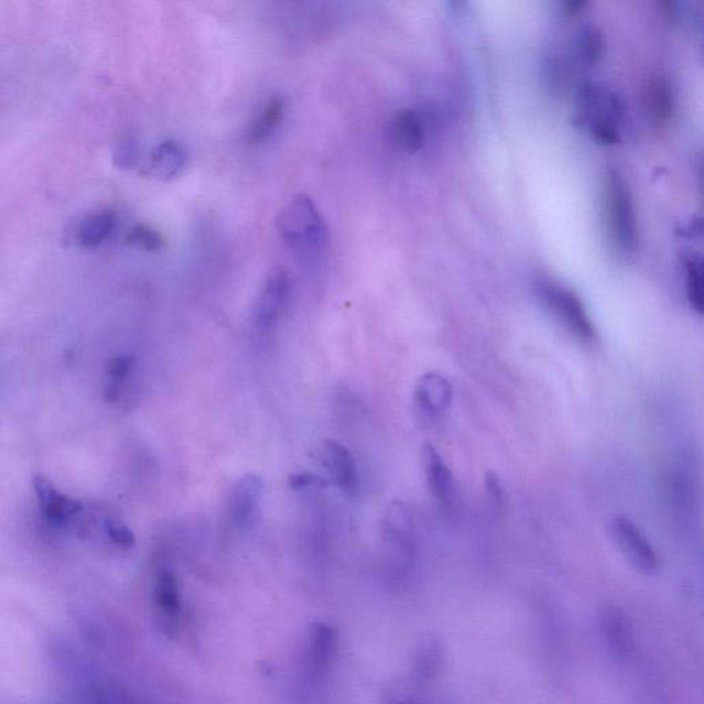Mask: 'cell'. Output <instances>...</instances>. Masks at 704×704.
<instances>
[{"label":"cell","mask_w":704,"mask_h":704,"mask_svg":"<svg viewBox=\"0 0 704 704\" xmlns=\"http://www.w3.org/2000/svg\"><path fill=\"white\" fill-rule=\"evenodd\" d=\"M277 229L282 241L303 263H317L328 248V230L323 216L306 194H299L282 208Z\"/></svg>","instance_id":"6da1fadb"},{"label":"cell","mask_w":704,"mask_h":704,"mask_svg":"<svg viewBox=\"0 0 704 704\" xmlns=\"http://www.w3.org/2000/svg\"><path fill=\"white\" fill-rule=\"evenodd\" d=\"M606 209L609 236L622 254H633L639 246V230L633 199L617 170H609L606 181Z\"/></svg>","instance_id":"7a4b0ae2"},{"label":"cell","mask_w":704,"mask_h":704,"mask_svg":"<svg viewBox=\"0 0 704 704\" xmlns=\"http://www.w3.org/2000/svg\"><path fill=\"white\" fill-rule=\"evenodd\" d=\"M337 631L334 626L314 622L310 626L303 642L301 672L307 689H317L328 678L337 656Z\"/></svg>","instance_id":"3957f363"},{"label":"cell","mask_w":704,"mask_h":704,"mask_svg":"<svg viewBox=\"0 0 704 704\" xmlns=\"http://www.w3.org/2000/svg\"><path fill=\"white\" fill-rule=\"evenodd\" d=\"M538 292L545 306L571 334L585 343L596 339L595 325L586 312L585 304L574 291L559 282L542 280L538 284Z\"/></svg>","instance_id":"277c9868"},{"label":"cell","mask_w":704,"mask_h":704,"mask_svg":"<svg viewBox=\"0 0 704 704\" xmlns=\"http://www.w3.org/2000/svg\"><path fill=\"white\" fill-rule=\"evenodd\" d=\"M609 535L631 567L642 575H653L659 570V559L652 543L633 520L615 517L609 520Z\"/></svg>","instance_id":"5b68a950"},{"label":"cell","mask_w":704,"mask_h":704,"mask_svg":"<svg viewBox=\"0 0 704 704\" xmlns=\"http://www.w3.org/2000/svg\"><path fill=\"white\" fill-rule=\"evenodd\" d=\"M620 112L622 109L614 94L595 86L585 87L582 91L581 113L598 142L606 145L618 142Z\"/></svg>","instance_id":"8992f818"},{"label":"cell","mask_w":704,"mask_h":704,"mask_svg":"<svg viewBox=\"0 0 704 704\" xmlns=\"http://www.w3.org/2000/svg\"><path fill=\"white\" fill-rule=\"evenodd\" d=\"M152 603L159 629L169 639H175L181 631L183 608L180 582L173 570L162 567L154 574Z\"/></svg>","instance_id":"52a82bcc"},{"label":"cell","mask_w":704,"mask_h":704,"mask_svg":"<svg viewBox=\"0 0 704 704\" xmlns=\"http://www.w3.org/2000/svg\"><path fill=\"white\" fill-rule=\"evenodd\" d=\"M291 297V279L284 269L270 271L262 291L254 303L253 325L260 331H268L279 323Z\"/></svg>","instance_id":"ba28073f"},{"label":"cell","mask_w":704,"mask_h":704,"mask_svg":"<svg viewBox=\"0 0 704 704\" xmlns=\"http://www.w3.org/2000/svg\"><path fill=\"white\" fill-rule=\"evenodd\" d=\"M453 387L445 376L429 371L415 382L413 409L420 423L431 424L451 407Z\"/></svg>","instance_id":"9c48e42d"},{"label":"cell","mask_w":704,"mask_h":704,"mask_svg":"<svg viewBox=\"0 0 704 704\" xmlns=\"http://www.w3.org/2000/svg\"><path fill=\"white\" fill-rule=\"evenodd\" d=\"M264 481L259 475L241 476L232 486L229 498V519L236 529H247L257 518L264 497Z\"/></svg>","instance_id":"30bf717a"},{"label":"cell","mask_w":704,"mask_h":704,"mask_svg":"<svg viewBox=\"0 0 704 704\" xmlns=\"http://www.w3.org/2000/svg\"><path fill=\"white\" fill-rule=\"evenodd\" d=\"M598 629L609 651L618 658L629 659L636 653L633 625L619 607L607 606L598 613Z\"/></svg>","instance_id":"8fae6325"},{"label":"cell","mask_w":704,"mask_h":704,"mask_svg":"<svg viewBox=\"0 0 704 704\" xmlns=\"http://www.w3.org/2000/svg\"><path fill=\"white\" fill-rule=\"evenodd\" d=\"M421 467H423L426 487L432 497L445 511H451L456 503V484L451 468L431 443H425L421 451Z\"/></svg>","instance_id":"7c38bea8"},{"label":"cell","mask_w":704,"mask_h":704,"mask_svg":"<svg viewBox=\"0 0 704 704\" xmlns=\"http://www.w3.org/2000/svg\"><path fill=\"white\" fill-rule=\"evenodd\" d=\"M323 459L332 481L346 495L358 490V467L350 451L340 442L326 440L323 443Z\"/></svg>","instance_id":"4fadbf2b"},{"label":"cell","mask_w":704,"mask_h":704,"mask_svg":"<svg viewBox=\"0 0 704 704\" xmlns=\"http://www.w3.org/2000/svg\"><path fill=\"white\" fill-rule=\"evenodd\" d=\"M385 538L388 545L399 556L408 559L414 552V524L412 515L401 501H393L388 506L382 520Z\"/></svg>","instance_id":"5bb4252c"},{"label":"cell","mask_w":704,"mask_h":704,"mask_svg":"<svg viewBox=\"0 0 704 704\" xmlns=\"http://www.w3.org/2000/svg\"><path fill=\"white\" fill-rule=\"evenodd\" d=\"M33 489H35L39 502H41L42 511L46 515L50 522L55 524H65L76 517L83 509L79 501L74 500L59 492L53 486L52 481L35 476L32 480Z\"/></svg>","instance_id":"9a60e30c"},{"label":"cell","mask_w":704,"mask_h":704,"mask_svg":"<svg viewBox=\"0 0 704 704\" xmlns=\"http://www.w3.org/2000/svg\"><path fill=\"white\" fill-rule=\"evenodd\" d=\"M116 221H118V216L112 209L97 210V213L87 215L77 226V243L87 249L102 246L112 236Z\"/></svg>","instance_id":"2e32d148"},{"label":"cell","mask_w":704,"mask_h":704,"mask_svg":"<svg viewBox=\"0 0 704 704\" xmlns=\"http://www.w3.org/2000/svg\"><path fill=\"white\" fill-rule=\"evenodd\" d=\"M647 110L650 119L659 127L667 126L672 119L674 96L667 77L652 76L647 87Z\"/></svg>","instance_id":"e0dca14e"},{"label":"cell","mask_w":704,"mask_h":704,"mask_svg":"<svg viewBox=\"0 0 704 704\" xmlns=\"http://www.w3.org/2000/svg\"><path fill=\"white\" fill-rule=\"evenodd\" d=\"M392 131L398 145L407 152H418L424 145L423 119L414 109L399 110L393 118Z\"/></svg>","instance_id":"ac0fdd59"},{"label":"cell","mask_w":704,"mask_h":704,"mask_svg":"<svg viewBox=\"0 0 704 704\" xmlns=\"http://www.w3.org/2000/svg\"><path fill=\"white\" fill-rule=\"evenodd\" d=\"M285 112V102L281 97H271L264 107L260 109L257 118L252 120L249 126L247 138L248 142L252 145H259L263 143L268 138L273 134L277 127H279L282 116Z\"/></svg>","instance_id":"d6986e66"},{"label":"cell","mask_w":704,"mask_h":704,"mask_svg":"<svg viewBox=\"0 0 704 704\" xmlns=\"http://www.w3.org/2000/svg\"><path fill=\"white\" fill-rule=\"evenodd\" d=\"M185 160V151H183L180 143L164 141L152 153V173L162 181L174 180L175 176L181 174Z\"/></svg>","instance_id":"ffe728a7"},{"label":"cell","mask_w":704,"mask_h":704,"mask_svg":"<svg viewBox=\"0 0 704 704\" xmlns=\"http://www.w3.org/2000/svg\"><path fill=\"white\" fill-rule=\"evenodd\" d=\"M442 647L435 639L426 640L418 648L413 659V674L420 683L435 678L441 668Z\"/></svg>","instance_id":"44dd1931"},{"label":"cell","mask_w":704,"mask_h":704,"mask_svg":"<svg viewBox=\"0 0 704 704\" xmlns=\"http://www.w3.org/2000/svg\"><path fill=\"white\" fill-rule=\"evenodd\" d=\"M136 369V359L131 355H119L108 365L107 397L109 401H116L124 391L127 381L130 380Z\"/></svg>","instance_id":"7402d4cb"},{"label":"cell","mask_w":704,"mask_h":704,"mask_svg":"<svg viewBox=\"0 0 704 704\" xmlns=\"http://www.w3.org/2000/svg\"><path fill=\"white\" fill-rule=\"evenodd\" d=\"M684 274L686 297H689L691 307L697 314H702L704 306L703 269L701 259L695 254L685 259Z\"/></svg>","instance_id":"603a6c76"},{"label":"cell","mask_w":704,"mask_h":704,"mask_svg":"<svg viewBox=\"0 0 704 704\" xmlns=\"http://www.w3.org/2000/svg\"><path fill=\"white\" fill-rule=\"evenodd\" d=\"M126 241L130 246L143 249L147 252H158L164 246V238L153 227L147 225H137L127 232Z\"/></svg>","instance_id":"cb8c5ba5"},{"label":"cell","mask_w":704,"mask_h":704,"mask_svg":"<svg viewBox=\"0 0 704 704\" xmlns=\"http://www.w3.org/2000/svg\"><path fill=\"white\" fill-rule=\"evenodd\" d=\"M578 52L585 63H597L604 52V39L602 32L595 26H587L582 30L578 36Z\"/></svg>","instance_id":"d4e9b609"},{"label":"cell","mask_w":704,"mask_h":704,"mask_svg":"<svg viewBox=\"0 0 704 704\" xmlns=\"http://www.w3.org/2000/svg\"><path fill=\"white\" fill-rule=\"evenodd\" d=\"M138 159H140V147L132 138H126L115 148L113 163L120 170L134 169Z\"/></svg>","instance_id":"484cf974"},{"label":"cell","mask_w":704,"mask_h":704,"mask_svg":"<svg viewBox=\"0 0 704 704\" xmlns=\"http://www.w3.org/2000/svg\"><path fill=\"white\" fill-rule=\"evenodd\" d=\"M105 532L110 541L120 548H131L134 546L136 537L134 532L129 529V526L121 522V520L116 518H108L104 523Z\"/></svg>","instance_id":"4316f807"},{"label":"cell","mask_w":704,"mask_h":704,"mask_svg":"<svg viewBox=\"0 0 704 704\" xmlns=\"http://www.w3.org/2000/svg\"><path fill=\"white\" fill-rule=\"evenodd\" d=\"M90 697L93 704H134L124 692L104 684L90 685Z\"/></svg>","instance_id":"83f0119b"},{"label":"cell","mask_w":704,"mask_h":704,"mask_svg":"<svg viewBox=\"0 0 704 704\" xmlns=\"http://www.w3.org/2000/svg\"><path fill=\"white\" fill-rule=\"evenodd\" d=\"M485 486L492 509L497 512H501L503 507V487L500 478H498L495 473H487Z\"/></svg>","instance_id":"f1b7e54d"},{"label":"cell","mask_w":704,"mask_h":704,"mask_svg":"<svg viewBox=\"0 0 704 704\" xmlns=\"http://www.w3.org/2000/svg\"><path fill=\"white\" fill-rule=\"evenodd\" d=\"M290 485L296 490L324 489L326 481L317 475L299 474L292 476Z\"/></svg>","instance_id":"f546056e"},{"label":"cell","mask_w":704,"mask_h":704,"mask_svg":"<svg viewBox=\"0 0 704 704\" xmlns=\"http://www.w3.org/2000/svg\"><path fill=\"white\" fill-rule=\"evenodd\" d=\"M584 2H570L567 3V13H578L580 9L584 8Z\"/></svg>","instance_id":"4dcf8cb0"},{"label":"cell","mask_w":704,"mask_h":704,"mask_svg":"<svg viewBox=\"0 0 704 704\" xmlns=\"http://www.w3.org/2000/svg\"><path fill=\"white\" fill-rule=\"evenodd\" d=\"M391 704H421V703L415 702V701L407 700V701H398V702L391 703Z\"/></svg>","instance_id":"1f68e13d"}]
</instances>
